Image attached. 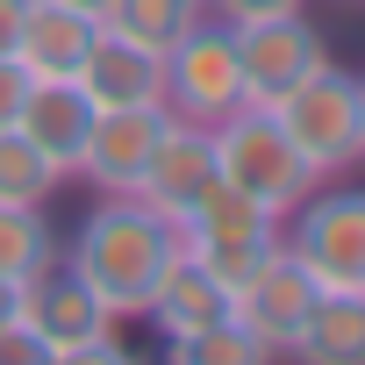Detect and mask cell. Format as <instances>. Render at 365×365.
Masks as SVG:
<instances>
[{
	"mask_svg": "<svg viewBox=\"0 0 365 365\" xmlns=\"http://www.w3.org/2000/svg\"><path fill=\"white\" fill-rule=\"evenodd\" d=\"M58 258H65V265H72V272L129 322V315L150 308L158 279L172 272V258H179V222L158 215V208L136 201V194H101Z\"/></svg>",
	"mask_w": 365,
	"mask_h": 365,
	"instance_id": "cell-1",
	"label": "cell"
},
{
	"mask_svg": "<svg viewBox=\"0 0 365 365\" xmlns=\"http://www.w3.org/2000/svg\"><path fill=\"white\" fill-rule=\"evenodd\" d=\"M215 172L230 179V187H244L258 208H272V215L301 208L322 187V172L301 158V143L287 136V122L272 108H251V101L230 122H215Z\"/></svg>",
	"mask_w": 365,
	"mask_h": 365,
	"instance_id": "cell-2",
	"label": "cell"
},
{
	"mask_svg": "<svg viewBox=\"0 0 365 365\" xmlns=\"http://www.w3.org/2000/svg\"><path fill=\"white\" fill-rule=\"evenodd\" d=\"M272 115L287 122V136L322 179L365 165V93H358V72H344L336 58H322L287 101H272Z\"/></svg>",
	"mask_w": 365,
	"mask_h": 365,
	"instance_id": "cell-3",
	"label": "cell"
},
{
	"mask_svg": "<svg viewBox=\"0 0 365 365\" xmlns=\"http://www.w3.org/2000/svg\"><path fill=\"white\" fill-rule=\"evenodd\" d=\"M22 322L43 329L51 365H86V358H122V315L65 265L51 258L43 272L22 279Z\"/></svg>",
	"mask_w": 365,
	"mask_h": 365,
	"instance_id": "cell-4",
	"label": "cell"
},
{
	"mask_svg": "<svg viewBox=\"0 0 365 365\" xmlns=\"http://www.w3.org/2000/svg\"><path fill=\"white\" fill-rule=\"evenodd\" d=\"M165 108L201 129H215L244 108V58H237V29L222 15H201L165 51Z\"/></svg>",
	"mask_w": 365,
	"mask_h": 365,
	"instance_id": "cell-5",
	"label": "cell"
},
{
	"mask_svg": "<svg viewBox=\"0 0 365 365\" xmlns=\"http://www.w3.org/2000/svg\"><path fill=\"white\" fill-rule=\"evenodd\" d=\"M279 244L315 272V287H365V187H315L279 215Z\"/></svg>",
	"mask_w": 365,
	"mask_h": 365,
	"instance_id": "cell-6",
	"label": "cell"
},
{
	"mask_svg": "<svg viewBox=\"0 0 365 365\" xmlns=\"http://www.w3.org/2000/svg\"><path fill=\"white\" fill-rule=\"evenodd\" d=\"M165 129H172V108H93V129H86L72 172L93 194H136Z\"/></svg>",
	"mask_w": 365,
	"mask_h": 365,
	"instance_id": "cell-7",
	"label": "cell"
},
{
	"mask_svg": "<svg viewBox=\"0 0 365 365\" xmlns=\"http://www.w3.org/2000/svg\"><path fill=\"white\" fill-rule=\"evenodd\" d=\"M237 58H244V101L251 108H272L287 101L329 51H322V29L301 15H265V22H244L237 29Z\"/></svg>",
	"mask_w": 365,
	"mask_h": 365,
	"instance_id": "cell-8",
	"label": "cell"
},
{
	"mask_svg": "<svg viewBox=\"0 0 365 365\" xmlns=\"http://www.w3.org/2000/svg\"><path fill=\"white\" fill-rule=\"evenodd\" d=\"M322 301V287H315V272L279 244L265 265H258V279L251 287H237V322L258 336V351L265 358H294V336H301V322H308V308Z\"/></svg>",
	"mask_w": 365,
	"mask_h": 365,
	"instance_id": "cell-9",
	"label": "cell"
},
{
	"mask_svg": "<svg viewBox=\"0 0 365 365\" xmlns=\"http://www.w3.org/2000/svg\"><path fill=\"white\" fill-rule=\"evenodd\" d=\"M72 79H79V93L93 108H165V58L115 36L108 22H101V36H93V51H86V65Z\"/></svg>",
	"mask_w": 365,
	"mask_h": 365,
	"instance_id": "cell-10",
	"label": "cell"
},
{
	"mask_svg": "<svg viewBox=\"0 0 365 365\" xmlns=\"http://www.w3.org/2000/svg\"><path fill=\"white\" fill-rule=\"evenodd\" d=\"M215 179V129H201V122H179L172 115V129L158 136V150H150V172H143V187H136V201H150L158 215H187V201Z\"/></svg>",
	"mask_w": 365,
	"mask_h": 365,
	"instance_id": "cell-11",
	"label": "cell"
},
{
	"mask_svg": "<svg viewBox=\"0 0 365 365\" xmlns=\"http://www.w3.org/2000/svg\"><path fill=\"white\" fill-rule=\"evenodd\" d=\"M93 36H101V15L65 8V0H29L22 36H15V58L29 65V79H72L86 65Z\"/></svg>",
	"mask_w": 365,
	"mask_h": 365,
	"instance_id": "cell-12",
	"label": "cell"
},
{
	"mask_svg": "<svg viewBox=\"0 0 365 365\" xmlns=\"http://www.w3.org/2000/svg\"><path fill=\"white\" fill-rule=\"evenodd\" d=\"M230 315H237L230 287H222V279H208V272L187 258V244H179V258H172V272L158 279V294H150L143 322L172 344V336H194V329H208V322H230Z\"/></svg>",
	"mask_w": 365,
	"mask_h": 365,
	"instance_id": "cell-13",
	"label": "cell"
},
{
	"mask_svg": "<svg viewBox=\"0 0 365 365\" xmlns=\"http://www.w3.org/2000/svg\"><path fill=\"white\" fill-rule=\"evenodd\" d=\"M15 129H22L51 165H65V179H72V158H79V143H86V129H93V101L79 93V79H36Z\"/></svg>",
	"mask_w": 365,
	"mask_h": 365,
	"instance_id": "cell-14",
	"label": "cell"
},
{
	"mask_svg": "<svg viewBox=\"0 0 365 365\" xmlns=\"http://www.w3.org/2000/svg\"><path fill=\"white\" fill-rule=\"evenodd\" d=\"M301 365H365V287H322L294 336Z\"/></svg>",
	"mask_w": 365,
	"mask_h": 365,
	"instance_id": "cell-15",
	"label": "cell"
},
{
	"mask_svg": "<svg viewBox=\"0 0 365 365\" xmlns=\"http://www.w3.org/2000/svg\"><path fill=\"white\" fill-rule=\"evenodd\" d=\"M187 244V258L208 272V279H222L230 287V301H237V287H251L258 279V265L279 251V230H237V237H179Z\"/></svg>",
	"mask_w": 365,
	"mask_h": 365,
	"instance_id": "cell-16",
	"label": "cell"
},
{
	"mask_svg": "<svg viewBox=\"0 0 365 365\" xmlns=\"http://www.w3.org/2000/svg\"><path fill=\"white\" fill-rule=\"evenodd\" d=\"M201 15H208L201 0H108V29L129 36V43H143V51H158V58L187 36Z\"/></svg>",
	"mask_w": 365,
	"mask_h": 365,
	"instance_id": "cell-17",
	"label": "cell"
},
{
	"mask_svg": "<svg viewBox=\"0 0 365 365\" xmlns=\"http://www.w3.org/2000/svg\"><path fill=\"white\" fill-rule=\"evenodd\" d=\"M58 187H65V165H51L22 129H0V201H15V208H43Z\"/></svg>",
	"mask_w": 365,
	"mask_h": 365,
	"instance_id": "cell-18",
	"label": "cell"
},
{
	"mask_svg": "<svg viewBox=\"0 0 365 365\" xmlns=\"http://www.w3.org/2000/svg\"><path fill=\"white\" fill-rule=\"evenodd\" d=\"M58 258V230L43 208H15L0 201V279H29Z\"/></svg>",
	"mask_w": 365,
	"mask_h": 365,
	"instance_id": "cell-19",
	"label": "cell"
},
{
	"mask_svg": "<svg viewBox=\"0 0 365 365\" xmlns=\"http://www.w3.org/2000/svg\"><path fill=\"white\" fill-rule=\"evenodd\" d=\"M165 358H179V365H265L258 336H251L237 315H230V322H208V329H194V336H172Z\"/></svg>",
	"mask_w": 365,
	"mask_h": 365,
	"instance_id": "cell-20",
	"label": "cell"
},
{
	"mask_svg": "<svg viewBox=\"0 0 365 365\" xmlns=\"http://www.w3.org/2000/svg\"><path fill=\"white\" fill-rule=\"evenodd\" d=\"M0 365H51V344H43V329L36 322H0Z\"/></svg>",
	"mask_w": 365,
	"mask_h": 365,
	"instance_id": "cell-21",
	"label": "cell"
},
{
	"mask_svg": "<svg viewBox=\"0 0 365 365\" xmlns=\"http://www.w3.org/2000/svg\"><path fill=\"white\" fill-rule=\"evenodd\" d=\"M29 86H36V79H29V65H22L15 51H0V129H15V122H22Z\"/></svg>",
	"mask_w": 365,
	"mask_h": 365,
	"instance_id": "cell-22",
	"label": "cell"
},
{
	"mask_svg": "<svg viewBox=\"0 0 365 365\" xmlns=\"http://www.w3.org/2000/svg\"><path fill=\"white\" fill-rule=\"evenodd\" d=\"M308 0H208V15H222L230 29H244V22H265V15H301Z\"/></svg>",
	"mask_w": 365,
	"mask_h": 365,
	"instance_id": "cell-23",
	"label": "cell"
},
{
	"mask_svg": "<svg viewBox=\"0 0 365 365\" xmlns=\"http://www.w3.org/2000/svg\"><path fill=\"white\" fill-rule=\"evenodd\" d=\"M22 15H29V0H0V51H15V36H22Z\"/></svg>",
	"mask_w": 365,
	"mask_h": 365,
	"instance_id": "cell-24",
	"label": "cell"
},
{
	"mask_svg": "<svg viewBox=\"0 0 365 365\" xmlns=\"http://www.w3.org/2000/svg\"><path fill=\"white\" fill-rule=\"evenodd\" d=\"M22 315V279H0V322Z\"/></svg>",
	"mask_w": 365,
	"mask_h": 365,
	"instance_id": "cell-25",
	"label": "cell"
},
{
	"mask_svg": "<svg viewBox=\"0 0 365 365\" xmlns=\"http://www.w3.org/2000/svg\"><path fill=\"white\" fill-rule=\"evenodd\" d=\"M65 8H86V15H101V22H108V0H65Z\"/></svg>",
	"mask_w": 365,
	"mask_h": 365,
	"instance_id": "cell-26",
	"label": "cell"
},
{
	"mask_svg": "<svg viewBox=\"0 0 365 365\" xmlns=\"http://www.w3.org/2000/svg\"><path fill=\"white\" fill-rule=\"evenodd\" d=\"M358 93H365V72H358Z\"/></svg>",
	"mask_w": 365,
	"mask_h": 365,
	"instance_id": "cell-27",
	"label": "cell"
},
{
	"mask_svg": "<svg viewBox=\"0 0 365 365\" xmlns=\"http://www.w3.org/2000/svg\"><path fill=\"white\" fill-rule=\"evenodd\" d=\"M201 8H208V0H201Z\"/></svg>",
	"mask_w": 365,
	"mask_h": 365,
	"instance_id": "cell-28",
	"label": "cell"
}]
</instances>
